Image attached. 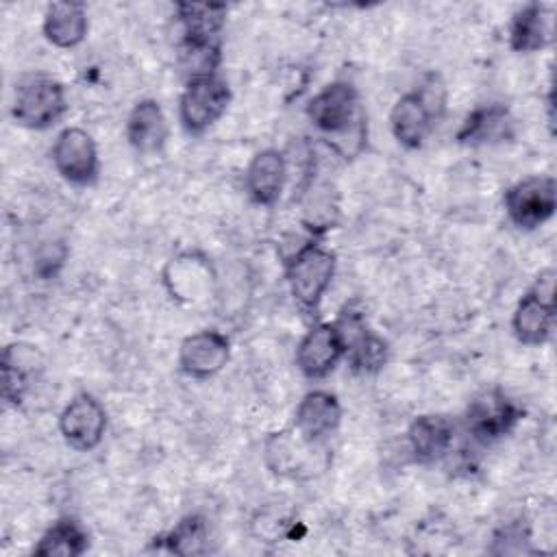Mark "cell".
<instances>
[{"instance_id":"1","label":"cell","mask_w":557,"mask_h":557,"mask_svg":"<svg viewBox=\"0 0 557 557\" xmlns=\"http://www.w3.org/2000/svg\"><path fill=\"white\" fill-rule=\"evenodd\" d=\"M311 124L333 137L346 154L357 152L366 137V117L357 89L346 81L324 85L307 104Z\"/></svg>"},{"instance_id":"2","label":"cell","mask_w":557,"mask_h":557,"mask_svg":"<svg viewBox=\"0 0 557 557\" xmlns=\"http://www.w3.org/2000/svg\"><path fill=\"white\" fill-rule=\"evenodd\" d=\"M285 274L294 300L305 311H315L331 287L335 255L320 244L305 242L285 257Z\"/></svg>"},{"instance_id":"3","label":"cell","mask_w":557,"mask_h":557,"mask_svg":"<svg viewBox=\"0 0 557 557\" xmlns=\"http://www.w3.org/2000/svg\"><path fill=\"white\" fill-rule=\"evenodd\" d=\"M65 111V89L57 78L46 74H28L15 85L11 115L20 126L44 131L57 124Z\"/></svg>"},{"instance_id":"4","label":"cell","mask_w":557,"mask_h":557,"mask_svg":"<svg viewBox=\"0 0 557 557\" xmlns=\"http://www.w3.org/2000/svg\"><path fill=\"white\" fill-rule=\"evenodd\" d=\"M555 272L544 270L535 285L520 298L513 318L511 329L520 344L524 346H540L544 344L555 324Z\"/></svg>"},{"instance_id":"5","label":"cell","mask_w":557,"mask_h":557,"mask_svg":"<svg viewBox=\"0 0 557 557\" xmlns=\"http://www.w3.org/2000/svg\"><path fill=\"white\" fill-rule=\"evenodd\" d=\"M231 102V89L220 76H196L187 81V87L178 100V117L189 135H200L213 126Z\"/></svg>"},{"instance_id":"6","label":"cell","mask_w":557,"mask_h":557,"mask_svg":"<svg viewBox=\"0 0 557 557\" xmlns=\"http://www.w3.org/2000/svg\"><path fill=\"white\" fill-rule=\"evenodd\" d=\"M444 109V94H435L431 85L400 96L392 109L389 124L396 141L405 148H420L435 126Z\"/></svg>"},{"instance_id":"7","label":"cell","mask_w":557,"mask_h":557,"mask_svg":"<svg viewBox=\"0 0 557 557\" xmlns=\"http://www.w3.org/2000/svg\"><path fill=\"white\" fill-rule=\"evenodd\" d=\"M503 205L507 218L524 231H533L548 222L557 207V185L553 176H529L511 185L505 196Z\"/></svg>"},{"instance_id":"8","label":"cell","mask_w":557,"mask_h":557,"mask_svg":"<svg viewBox=\"0 0 557 557\" xmlns=\"http://www.w3.org/2000/svg\"><path fill=\"white\" fill-rule=\"evenodd\" d=\"M524 411L500 389H487L468 405L466 431L481 444L496 442L509 435L522 420Z\"/></svg>"},{"instance_id":"9","label":"cell","mask_w":557,"mask_h":557,"mask_svg":"<svg viewBox=\"0 0 557 557\" xmlns=\"http://www.w3.org/2000/svg\"><path fill=\"white\" fill-rule=\"evenodd\" d=\"M335 326L344 344V357L348 359L352 370L376 372L385 363L387 344L374 331H370L363 311L357 309L355 302L346 305L339 311Z\"/></svg>"},{"instance_id":"10","label":"cell","mask_w":557,"mask_h":557,"mask_svg":"<svg viewBox=\"0 0 557 557\" xmlns=\"http://www.w3.org/2000/svg\"><path fill=\"white\" fill-rule=\"evenodd\" d=\"M52 163L54 170L72 185L94 183L100 170L94 137L78 126L63 128L52 146Z\"/></svg>"},{"instance_id":"11","label":"cell","mask_w":557,"mask_h":557,"mask_svg":"<svg viewBox=\"0 0 557 557\" xmlns=\"http://www.w3.org/2000/svg\"><path fill=\"white\" fill-rule=\"evenodd\" d=\"M63 440L76 450H94L107 431V411L98 398L87 392L76 394L59 416Z\"/></svg>"},{"instance_id":"12","label":"cell","mask_w":557,"mask_h":557,"mask_svg":"<svg viewBox=\"0 0 557 557\" xmlns=\"http://www.w3.org/2000/svg\"><path fill=\"white\" fill-rule=\"evenodd\" d=\"M344 357V344L335 322L313 324L296 348V366L307 379H324Z\"/></svg>"},{"instance_id":"13","label":"cell","mask_w":557,"mask_h":557,"mask_svg":"<svg viewBox=\"0 0 557 557\" xmlns=\"http://www.w3.org/2000/svg\"><path fill=\"white\" fill-rule=\"evenodd\" d=\"M231 355L226 335L213 329L191 333L178 348V366L187 376L209 379L218 374Z\"/></svg>"},{"instance_id":"14","label":"cell","mask_w":557,"mask_h":557,"mask_svg":"<svg viewBox=\"0 0 557 557\" xmlns=\"http://www.w3.org/2000/svg\"><path fill=\"white\" fill-rule=\"evenodd\" d=\"M342 422V405L335 394L313 389L302 396L294 413V429L309 442L322 444Z\"/></svg>"},{"instance_id":"15","label":"cell","mask_w":557,"mask_h":557,"mask_svg":"<svg viewBox=\"0 0 557 557\" xmlns=\"http://www.w3.org/2000/svg\"><path fill=\"white\" fill-rule=\"evenodd\" d=\"M318 442L305 440L296 429L274 433L265 442V463L272 472L285 476H298L302 470L315 468Z\"/></svg>"},{"instance_id":"16","label":"cell","mask_w":557,"mask_h":557,"mask_svg":"<svg viewBox=\"0 0 557 557\" xmlns=\"http://www.w3.org/2000/svg\"><path fill=\"white\" fill-rule=\"evenodd\" d=\"M285 176H287L285 157L274 148H265L250 159L244 172V187L252 202L270 207L281 198Z\"/></svg>"},{"instance_id":"17","label":"cell","mask_w":557,"mask_h":557,"mask_svg":"<svg viewBox=\"0 0 557 557\" xmlns=\"http://www.w3.org/2000/svg\"><path fill=\"white\" fill-rule=\"evenodd\" d=\"M407 442L416 461L433 463L450 453L455 442V424L446 416H420L409 424Z\"/></svg>"},{"instance_id":"18","label":"cell","mask_w":557,"mask_h":557,"mask_svg":"<svg viewBox=\"0 0 557 557\" xmlns=\"http://www.w3.org/2000/svg\"><path fill=\"white\" fill-rule=\"evenodd\" d=\"M126 139L139 154H154L168 139V120L157 100H139L126 120Z\"/></svg>"},{"instance_id":"19","label":"cell","mask_w":557,"mask_h":557,"mask_svg":"<svg viewBox=\"0 0 557 557\" xmlns=\"http://www.w3.org/2000/svg\"><path fill=\"white\" fill-rule=\"evenodd\" d=\"M553 37L550 7L529 2L516 11L509 24V46L516 52H537L548 46Z\"/></svg>"},{"instance_id":"20","label":"cell","mask_w":557,"mask_h":557,"mask_svg":"<svg viewBox=\"0 0 557 557\" xmlns=\"http://www.w3.org/2000/svg\"><path fill=\"white\" fill-rule=\"evenodd\" d=\"M513 120L503 104H481L468 117L457 131V141L466 146H481V144H494L505 141L511 137Z\"/></svg>"},{"instance_id":"21","label":"cell","mask_w":557,"mask_h":557,"mask_svg":"<svg viewBox=\"0 0 557 557\" xmlns=\"http://www.w3.org/2000/svg\"><path fill=\"white\" fill-rule=\"evenodd\" d=\"M87 28V9L81 2H52L44 13V35L57 48L78 46Z\"/></svg>"},{"instance_id":"22","label":"cell","mask_w":557,"mask_h":557,"mask_svg":"<svg viewBox=\"0 0 557 557\" xmlns=\"http://www.w3.org/2000/svg\"><path fill=\"white\" fill-rule=\"evenodd\" d=\"M178 20L183 24V41L220 44V33L226 20V4H178Z\"/></svg>"},{"instance_id":"23","label":"cell","mask_w":557,"mask_h":557,"mask_svg":"<svg viewBox=\"0 0 557 557\" xmlns=\"http://www.w3.org/2000/svg\"><path fill=\"white\" fill-rule=\"evenodd\" d=\"M89 548V535L81 522L74 518H59L48 527V531L39 537L33 553L35 555H61V557H76Z\"/></svg>"},{"instance_id":"24","label":"cell","mask_w":557,"mask_h":557,"mask_svg":"<svg viewBox=\"0 0 557 557\" xmlns=\"http://www.w3.org/2000/svg\"><path fill=\"white\" fill-rule=\"evenodd\" d=\"M161 540V548L176 555H196L207 548V524L200 516H187Z\"/></svg>"},{"instance_id":"25","label":"cell","mask_w":557,"mask_h":557,"mask_svg":"<svg viewBox=\"0 0 557 557\" xmlns=\"http://www.w3.org/2000/svg\"><path fill=\"white\" fill-rule=\"evenodd\" d=\"M28 389V372L24 363L17 359L15 346H7L2 355V394L4 400L17 405Z\"/></svg>"}]
</instances>
